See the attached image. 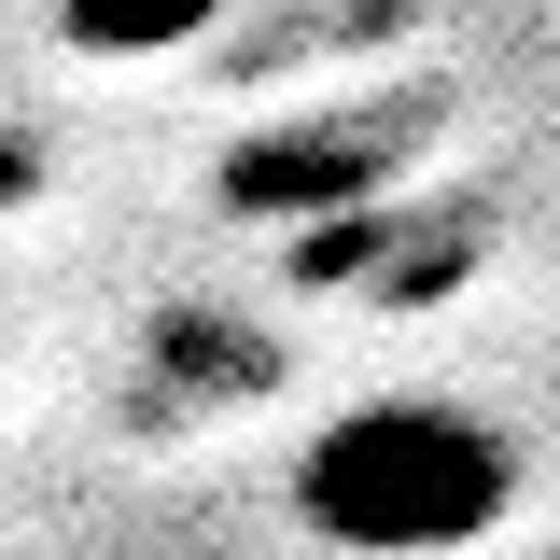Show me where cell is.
<instances>
[{"instance_id": "6da1fadb", "label": "cell", "mask_w": 560, "mask_h": 560, "mask_svg": "<svg viewBox=\"0 0 560 560\" xmlns=\"http://www.w3.org/2000/svg\"><path fill=\"white\" fill-rule=\"evenodd\" d=\"M533 504V448L463 393H364L294 448V518L337 560H477Z\"/></svg>"}, {"instance_id": "7a4b0ae2", "label": "cell", "mask_w": 560, "mask_h": 560, "mask_svg": "<svg viewBox=\"0 0 560 560\" xmlns=\"http://www.w3.org/2000/svg\"><path fill=\"white\" fill-rule=\"evenodd\" d=\"M434 140V98H337V113H267L224 154V210L238 224H350Z\"/></svg>"}, {"instance_id": "3957f363", "label": "cell", "mask_w": 560, "mask_h": 560, "mask_svg": "<svg viewBox=\"0 0 560 560\" xmlns=\"http://www.w3.org/2000/svg\"><path fill=\"white\" fill-rule=\"evenodd\" d=\"M210 14L224 0H57V43L98 57V70H154V57H183V43H210Z\"/></svg>"}]
</instances>
